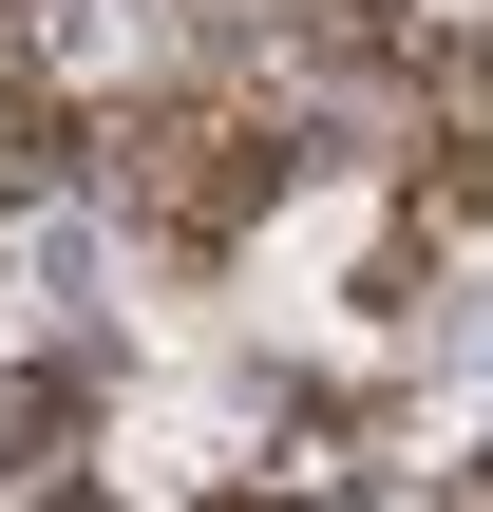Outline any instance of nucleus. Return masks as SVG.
<instances>
[{
	"label": "nucleus",
	"instance_id": "obj_1",
	"mask_svg": "<svg viewBox=\"0 0 493 512\" xmlns=\"http://www.w3.org/2000/svg\"><path fill=\"white\" fill-rule=\"evenodd\" d=\"M285 190H304V114H285V95H247V76H209V57H171V76L114 95V190H95V209H114L171 285L247 266Z\"/></svg>",
	"mask_w": 493,
	"mask_h": 512
},
{
	"label": "nucleus",
	"instance_id": "obj_2",
	"mask_svg": "<svg viewBox=\"0 0 493 512\" xmlns=\"http://www.w3.org/2000/svg\"><path fill=\"white\" fill-rule=\"evenodd\" d=\"M114 190V95H76L57 57H0V228Z\"/></svg>",
	"mask_w": 493,
	"mask_h": 512
},
{
	"label": "nucleus",
	"instance_id": "obj_3",
	"mask_svg": "<svg viewBox=\"0 0 493 512\" xmlns=\"http://www.w3.org/2000/svg\"><path fill=\"white\" fill-rule=\"evenodd\" d=\"M437 285H456V228H437V209H380V228L342 247V323H361V342H418Z\"/></svg>",
	"mask_w": 493,
	"mask_h": 512
},
{
	"label": "nucleus",
	"instance_id": "obj_4",
	"mask_svg": "<svg viewBox=\"0 0 493 512\" xmlns=\"http://www.w3.org/2000/svg\"><path fill=\"white\" fill-rule=\"evenodd\" d=\"M418 512H493V437H475V456H437V475H418Z\"/></svg>",
	"mask_w": 493,
	"mask_h": 512
}]
</instances>
